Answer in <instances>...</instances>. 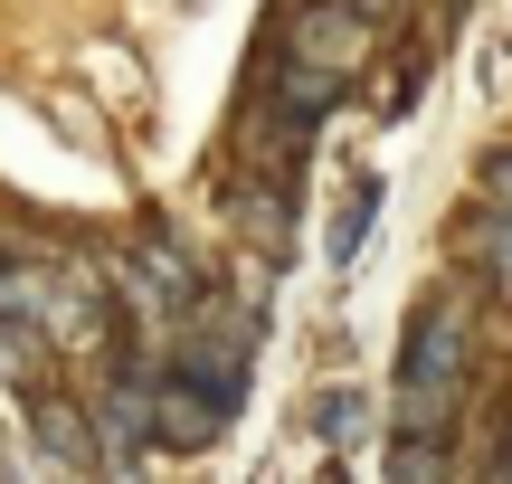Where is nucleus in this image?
I'll return each mask as SVG.
<instances>
[{
	"label": "nucleus",
	"mask_w": 512,
	"mask_h": 484,
	"mask_svg": "<svg viewBox=\"0 0 512 484\" xmlns=\"http://www.w3.org/2000/svg\"><path fill=\"white\" fill-rule=\"evenodd\" d=\"M465 371H475V314L456 295H427L408 314V342H399V428L437 437L465 399Z\"/></svg>",
	"instance_id": "f257e3e1"
},
{
	"label": "nucleus",
	"mask_w": 512,
	"mask_h": 484,
	"mask_svg": "<svg viewBox=\"0 0 512 484\" xmlns=\"http://www.w3.org/2000/svg\"><path fill=\"white\" fill-rule=\"evenodd\" d=\"M171 371L209 380L219 399H247V371H256V314L247 304H190L181 314V342H171Z\"/></svg>",
	"instance_id": "f03ea898"
},
{
	"label": "nucleus",
	"mask_w": 512,
	"mask_h": 484,
	"mask_svg": "<svg viewBox=\"0 0 512 484\" xmlns=\"http://www.w3.org/2000/svg\"><path fill=\"white\" fill-rule=\"evenodd\" d=\"M370 57V10L361 0H313V10H294V38H285V67H313V76H342Z\"/></svg>",
	"instance_id": "7ed1b4c3"
},
{
	"label": "nucleus",
	"mask_w": 512,
	"mask_h": 484,
	"mask_svg": "<svg viewBox=\"0 0 512 484\" xmlns=\"http://www.w3.org/2000/svg\"><path fill=\"white\" fill-rule=\"evenodd\" d=\"M228 418H238V399H219L209 380H190V371H171V361H162V380H152V437H162V447L190 456V447H209Z\"/></svg>",
	"instance_id": "20e7f679"
},
{
	"label": "nucleus",
	"mask_w": 512,
	"mask_h": 484,
	"mask_svg": "<svg viewBox=\"0 0 512 484\" xmlns=\"http://www.w3.org/2000/svg\"><path fill=\"white\" fill-rule=\"evenodd\" d=\"M114 295H124L143 323H181L190 304H200V266H181L171 247H152V257H133L124 276H114Z\"/></svg>",
	"instance_id": "39448f33"
},
{
	"label": "nucleus",
	"mask_w": 512,
	"mask_h": 484,
	"mask_svg": "<svg viewBox=\"0 0 512 484\" xmlns=\"http://www.w3.org/2000/svg\"><path fill=\"white\" fill-rule=\"evenodd\" d=\"M143 447H152V390L114 380L105 390V466H143Z\"/></svg>",
	"instance_id": "423d86ee"
},
{
	"label": "nucleus",
	"mask_w": 512,
	"mask_h": 484,
	"mask_svg": "<svg viewBox=\"0 0 512 484\" xmlns=\"http://www.w3.org/2000/svg\"><path fill=\"white\" fill-rule=\"evenodd\" d=\"M38 456H48V466H95L86 409H76V399H48V409H38Z\"/></svg>",
	"instance_id": "0eeeda50"
},
{
	"label": "nucleus",
	"mask_w": 512,
	"mask_h": 484,
	"mask_svg": "<svg viewBox=\"0 0 512 484\" xmlns=\"http://www.w3.org/2000/svg\"><path fill=\"white\" fill-rule=\"evenodd\" d=\"M370 228H380V181H351V190H342V209H332V266L361 257Z\"/></svg>",
	"instance_id": "6e6552de"
},
{
	"label": "nucleus",
	"mask_w": 512,
	"mask_h": 484,
	"mask_svg": "<svg viewBox=\"0 0 512 484\" xmlns=\"http://www.w3.org/2000/svg\"><path fill=\"white\" fill-rule=\"evenodd\" d=\"M475 266H484V285L512 304V209H484L475 219Z\"/></svg>",
	"instance_id": "1a4fd4ad"
},
{
	"label": "nucleus",
	"mask_w": 512,
	"mask_h": 484,
	"mask_svg": "<svg viewBox=\"0 0 512 484\" xmlns=\"http://www.w3.org/2000/svg\"><path fill=\"white\" fill-rule=\"evenodd\" d=\"M361 418H370V409H361V390H323V409H313V428H323L332 447H342V437H361Z\"/></svg>",
	"instance_id": "9d476101"
},
{
	"label": "nucleus",
	"mask_w": 512,
	"mask_h": 484,
	"mask_svg": "<svg viewBox=\"0 0 512 484\" xmlns=\"http://www.w3.org/2000/svg\"><path fill=\"white\" fill-rule=\"evenodd\" d=\"M389 466H399V475H446V447H427V437L399 428V456H389Z\"/></svg>",
	"instance_id": "9b49d317"
},
{
	"label": "nucleus",
	"mask_w": 512,
	"mask_h": 484,
	"mask_svg": "<svg viewBox=\"0 0 512 484\" xmlns=\"http://www.w3.org/2000/svg\"><path fill=\"white\" fill-rule=\"evenodd\" d=\"M484 209H512V152H494V162H484Z\"/></svg>",
	"instance_id": "f8f14e48"
},
{
	"label": "nucleus",
	"mask_w": 512,
	"mask_h": 484,
	"mask_svg": "<svg viewBox=\"0 0 512 484\" xmlns=\"http://www.w3.org/2000/svg\"><path fill=\"white\" fill-rule=\"evenodd\" d=\"M361 10H389V0H361Z\"/></svg>",
	"instance_id": "ddd939ff"
}]
</instances>
